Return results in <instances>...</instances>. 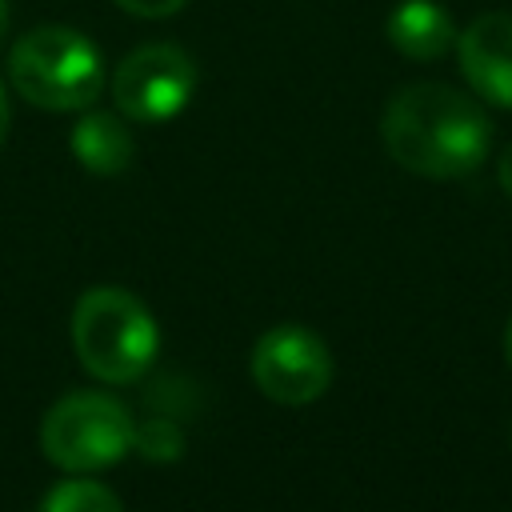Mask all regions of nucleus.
<instances>
[{"mask_svg": "<svg viewBox=\"0 0 512 512\" xmlns=\"http://www.w3.org/2000/svg\"><path fill=\"white\" fill-rule=\"evenodd\" d=\"M380 140L400 168L428 180H456L484 164L492 120L472 96L448 84H408L388 100Z\"/></svg>", "mask_w": 512, "mask_h": 512, "instance_id": "1", "label": "nucleus"}, {"mask_svg": "<svg viewBox=\"0 0 512 512\" xmlns=\"http://www.w3.org/2000/svg\"><path fill=\"white\" fill-rule=\"evenodd\" d=\"M72 348L88 376L104 384L140 380L160 352L152 312L116 284L88 288L72 308Z\"/></svg>", "mask_w": 512, "mask_h": 512, "instance_id": "2", "label": "nucleus"}, {"mask_svg": "<svg viewBox=\"0 0 512 512\" xmlns=\"http://www.w3.org/2000/svg\"><path fill=\"white\" fill-rule=\"evenodd\" d=\"M8 80L44 112H84L104 88V60L88 36L44 24L20 36L8 52Z\"/></svg>", "mask_w": 512, "mask_h": 512, "instance_id": "3", "label": "nucleus"}, {"mask_svg": "<svg viewBox=\"0 0 512 512\" xmlns=\"http://www.w3.org/2000/svg\"><path fill=\"white\" fill-rule=\"evenodd\" d=\"M136 420L128 408L96 388L60 396L40 420V448L60 472H100L132 452Z\"/></svg>", "mask_w": 512, "mask_h": 512, "instance_id": "4", "label": "nucleus"}, {"mask_svg": "<svg viewBox=\"0 0 512 512\" xmlns=\"http://www.w3.org/2000/svg\"><path fill=\"white\" fill-rule=\"evenodd\" d=\"M252 380L256 388L288 408L312 404L332 384V356L328 344L304 324H276L252 348Z\"/></svg>", "mask_w": 512, "mask_h": 512, "instance_id": "5", "label": "nucleus"}, {"mask_svg": "<svg viewBox=\"0 0 512 512\" xmlns=\"http://www.w3.org/2000/svg\"><path fill=\"white\" fill-rule=\"evenodd\" d=\"M196 92V64L176 44H144L120 60L112 76L116 112L140 124L172 120Z\"/></svg>", "mask_w": 512, "mask_h": 512, "instance_id": "6", "label": "nucleus"}, {"mask_svg": "<svg viewBox=\"0 0 512 512\" xmlns=\"http://www.w3.org/2000/svg\"><path fill=\"white\" fill-rule=\"evenodd\" d=\"M456 56L476 96L512 108V12H480L460 32Z\"/></svg>", "mask_w": 512, "mask_h": 512, "instance_id": "7", "label": "nucleus"}, {"mask_svg": "<svg viewBox=\"0 0 512 512\" xmlns=\"http://www.w3.org/2000/svg\"><path fill=\"white\" fill-rule=\"evenodd\" d=\"M388 40L408 60H440L456 44V28L436 0H404L388 16Z\"/></svg>", "mask_w": 512, "mask_h": 512, "instance_id": "8", "label": "nucleus"}, {"mask_svg": "<svg viewBox=\"0 0 512 512\" xmlns=\"http://www.w3.org/2000/svg\"><path fill=\"white\" fill-rule=\"evenodd\" d=\"M132 132L116 112H84L72 128V156L92 176H120L132 164Z\"/></svg>", "mask_w": 512, "mask_h": 512, "instance_id": "9", "label": "nucleus"}, {"mask_svg": "<svg viewBox=\"0 0 512 512\" xmlns=\"http://www.w3.org/2000/svg\"><path fill=\"white\" fill-rule=\"evenodd\" d=\"M40 512H124V504L100 480H60L44 496Z\"/></svg>", "mask_w": 512, "mask_h": 512, "instance_id": "10", "label": "nucleus"}, {"mask_svg": "<svg viewBox=\"0 0 512 512\" xmlns=\"http://www.w3.org/2000/svg\"><path fill=\"white\" fill-rule=\"evenodd\" d=\"M132 452H140L144 460H180V452H184V432H180V424L176 420H168V416H152V420H144V424H136V432H132Z\"/></svg>", "mask_w": 512, "mask_h": 512, "instance_id": "11", "label": "nucleus"}, {"mask_svg": "<svg viewBox=\"0 0 512 512\" xmlns=\"http://www.w3.org/2000/svg\"><path fill=\"white\" fill-rule=\"evenodd\" d=\"M124 12H132V16H144V20H156V16H172V12H180L188 0H116Z\"/></svg>", "mask_w": 512, "mask_h": 512, "instance_id": "12", "label": "nucleus"}, {"mask_svg": "<svg viewBox=\"0 0 512 512\" xmlns=\"http://www.w3.org/2000/svg\"><path fill=\"white\" fill-rule=\"evenodd\" d=\"M496 176H500V188L512 196V144L500 152V160H496Z\"/></svg>", "mask_w": 512, "mask_h": 512, "instance_id": "13", "label": "nucleus"}, {"mask_svg": "<svg viewBox=\"0 0 512 512\" xmlns=\"http://www.w3.org/2000/svg\"><path fill=\"white\" fill-rule=\"evenodd\" d=\"M4 136H8V96L0 88V144H4Z\"/></svg>", "mask_w": 512, "mask_h": 512, "instance_id": "14", "label": "nucleus"}, {"mask_svg": "<svg viewBox=\"0 0 512 512\" xmlns=\"http://www.w3.org/2000/svg\"><path fill=\"white\" fill-rule=\"evenodd\" d=\"M504 356H508V364H512V316H508V328H504Z\"/></svg>", "mask_w": 512, "mask_h": 512, "instance_id": "15", "label": "nucleus"}, {"mask_svg": "<svg viewBox=\"0 0 512 512\" xmlns=\"http://www.w3.org/2000/svg\"><path fill=\"white\" fill-rule=\"evenodd\" d=\"M4 32H8V0H0V40H4Z\"/></svg>", "mask_w": 512, "mask_h": 512, "instance_id": "16", "label": "nucleus"}]
</instances>
